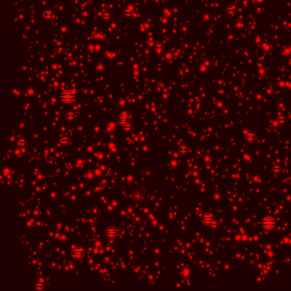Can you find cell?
<instances>
[{
    "instance_id": "obj_3",
    "label": "cell",
    "mask_w": 291,
    "mask_h": 291,
    "mask_svg": "<svg viewBox=\"0 0 291 291\" xmlns=\"http://www.w3.org/2000/svg\"><path fill=\"white\" fill-rule=\"evenodd\" d=\"M75 99V94L70 90H64L60 94V100L64 104H71Z\"/></svg>"
},
{
    "instance_id": "obj_15",
    "label": "cell",
    "mask_w": 291,
    "mask_h": 291,
    "mask_svg": "<svg viewBox=\"0 0 291 291\" xmlns=\"http://www.w3.org/2000/svg\"><path fill=\"white\" fill-rule=\"evenodd\" d=\"M277 121L279 123H284V122H286V117L284 116V115H280V116L277 117Z\"/></svg>"
},
{
    "instance_id": "obj_6",
    "label": "cell",
    "mask_w": 291,
    "mask_h": 291,
    "mask_svg": "<svg viewBox=\"0 0 291 291\" xmlns=\"http://www.w3.org/2000/svg\"><path fill=\"white\" fill-rule=\"evenodd\" d=\"M257 138V135L256 133L254 132V131H249V132H247L244 135V139L247 143H249V144H252L254 143Z\"/></svg>"
},
{
    "instance_id": "obj_4",
    "label": "cell",
    "mask_w": 291,
    "mask_h": 291,
    "mask_svg": "<svg viewBox=\"0 0 291 291\" xmlns=\"http://www.w3.org/2000/svg\"><path fill=\"white\" fill-rule=\"evenodd\" d=\"M105 236L108 239H114L119 235V230L115 226H108L105 229L104 231Z\"/></svg>"
},
{
    "instance_id": "obj_1",
    "label": "cell",
    "mask_w": 291,
    "mask_h": 291,
    "mask_svg": "<svg viewBox=\"0 0 291 291\" xmlns=\"http://www.w3.org/2000/svg\"><path fill=\"white\" fill-rule=\"evenodd\" d=\"M201 221L202 223V225L206 226H209L212 228H215L218 226V222L217 220L214 219L213 215L209 213H205L202 215L201 217Z\"/></svg>"
},
{
    "instance_id": "obj_12",
    "label": "cell",
    "mask_w": 291,
    "mask_h": 291,
    "mask_svg": "<svg viewBox=\"0 0 291 291\" xmlns=\"http://www.w3.org/2000/svg\"><path fill=\"white\" fill-rule=\"evenodd\" d=\"M123 15H124V16L125 17H131L132 15H133V10L131 9H125V10H124V12H123Z\"/></svg>"
},
{
    "instance_id": "obj_2",
    "label": "cell",
    "mask_w": 291,
    "mask_h": 291,
    "mask_svg": "<svg viewBox=\"0 0 291 291\" xmlns=\"http://www.w3.org/2000/svg\"><path fill=\"white\" fill-rule=\"evenodd\" d=\"M277 221L272 216H266L261 219V226L264 229L271 230L276 227Z\"/></svg>"
},
{
    "instance_id": "obj_17",
    "label": "cell",
    "mask_w": 291,
    "mask_h": 291,
    "mask_svg": "<svg viewBox=\"0 0 291 291\" xmlns=\"http://www.w3.org/2000/svg\"><path fill=\"white\" fill-rule=\"evenodd\" d=\"M273 170L275 171V172H279L280 170H281V167L279 166H274V168H273Z\"/></svg>"
},
{
    "instance_id": "obj_8",
    "label": "cell",
    "mask_w": 291,
    "mask_h": 291,
    "mask_svg": "<svg viewBox=\"0 0 291 291\" xmlns=\"http://www.w3.org/2000/svg\"><path fill=\"white\" fill-rule=\"evenodd\" d=\"M118 123L121 126L128 128V126H129V118L125 114H121L118 118Z\"/></svg>"
},
{
    "instance_id": "obj_10",
    "label": "cell",
    "mask_w": 291,
    "mask_h": 291,
    "mask_svg": "<svg viewBox=\"0 0 291 291\" xmlns=\"http://www.w3.org/2000/svg\"><path fill=\"white\" fill-rule=\"evenodd\" d=\"M178 150H179V153L180 155H186L188 152H189V146L187 144H181V145L179 147Z\"/></svg>"
},
{
    "instance_id": "obj_13",
    "label": "cell",
    "mask_w": 291,
    "mask_h": 291,
    "mask_svg": "<svg viewBox=\"0 0 291 291\" xmlns=\"http://www.w3.org/2000/svg\"><path fill=\"white\" fill-rule=\"evenodd\" d=\"M27 142L26 138H21L18 140V145L21 146V147H25L27 145Z\"/></svg>"
},
{
    "instance_id": "obj_5",
    "label": "cell",
    "mask_w": 291,
    "mask_h": 291,
    "mask_svg": "<svg viewBox=\"0 0 291 291\" xmlns=\"http://www.w3.org/2000/svg\"><path fill=\"white\" fill-rule=\"evenodd\" d=\"M72 256L76 260H80L85 256V251L80 247H76L72 250Z\"/></svg>"
},
{
    "instance_id": "obj_14",
    "label": "cell",
    "mask_w": 291,
    "mask_h": 291,
    "mask_svg": "<svg viewBox=\"0 0 291 291\" xmlns=\"http://www.w3.org/2000/svg\"><path fill=\"white\" fill-rule=\"evenodd\" d=\"M61 143H62V144H63V145H66V144H67L68 143H69V138H67V137H63L62 138V139H61Z\"/></svg>"
},
{
    "instance_id": "obj_11",
    "label": "cell",
    "mask_w": 291,
    "mask_h": 291,
    "mask_svg": "<svg viewBox=\"0 0 291 291\" xmlns=\"http://www.w3.org/2000/svg\"><path fill=\"white\" fill-rule=\"evenodd\" d=\"M155 51L156 52H158V53H161V52H162L163 51V50H164V48H165V45L162 43V42H158V43H156L155 44Z\"/></svg>"
},
{
    "instance_id": "obj_9",
    "label": "cell",
    "mask_w": 291,
    "mask_h": 291,
    "mask_svg": "<svg viewBox=\"0 0 291 291\" xmlns=\"http://www.w3.org/2000/svg\"><path fill=\"white\" fill-rule=\"evenodd\" d=\"M64 118L67 121H74L76 119V113L74 110H67L64 114Z\"/></svg>"
},
{
    "instance_id": "obj_7",
    "label": "cell",
    "mask_w": 291,
    "mask_h": 291,
    "mask_svg": "<svg viewBox=\"0 0 291 291\" xmlns=\"http://www.w3.org/2000/svg\"><path fill=\"white\" fill-rule=\"evenodd\" d=\"M43 17H44V19L46 20V21H51V20L54 19V17H55V14H54V12H53L52 10H50V9H47V10H45L43 12Z\"/></svg>"
},
{
    "instance_id": "obj_16",
    "label": "cell",
    "mask_w": 291,
    "mask_h": 291,
    "mask_svg": "<svg viewBox=\"0 0 291 291\" xmlns=\"http://www.w3.org/2000/svg\"><path fill=\"white\" fill-rule=\"evenodd\" d=\"M102 18L104 20H105V21H108V20H109L111 18V14L110 13H105V14H104L102 16Z\"/></svg>"
}]
</instances>
